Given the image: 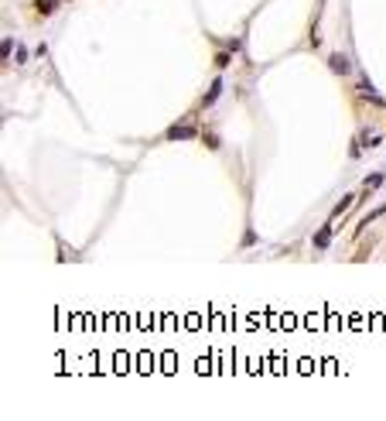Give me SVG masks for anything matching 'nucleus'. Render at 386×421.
I'll use <instances>...</instances> for the list:
<instances>
[{"mask_svg":"<svg viewBox=\"0 0 386 421\" xmlns=\"http://www.w3.org/2000/svg\"><path fill=\"white\" fill-rule=\"evenodd\" d=\"M331 68H335L339 76H345V72H349L352 65H349V58H345V55H331Z\"/></svg>","mask_w":386,"mask_h":421,"instance_id":"obj_5","label":"nucleus"},{"mask_svg":"<svg viewBox=\"0 0 386 421\" xmlns=\"http://www.w3.org/2000/svg\"><path fill=\"white\" fill-rule=\"evenodd\" d=\"M58 4H62V0H38V4H34V11H38V14H41V17H48V14H52V11H55V7H58Z\"/></svg>","mask_w":386,"mask_h":421,"instance_id":"obj_4","label":"nucleus"},{"mask_svg":"<svg viewBox=\"0 0 386 421\" xmlns=\"http://www.w3.org/2000/svg\"><path fill=\"white\" fill-rule=\"evenodd\" d=\"M219 92H222V79H216V82H212V89L205 92V100H202V106H212V103L219 100Z\"/></svg>","mask_w":386,"mask_h":421,"instance_id":"obj_3","label":"nucleus"},{"mask_svg":"<svg viewBox=\"0 0 386 421\" xmlns=\"http://www.w3.org/2000/svg\"><path fill=\"white\" fill-rule=\"evenodd\" d=\"M352 202H355V195H345V199H342V202L335 205V209H331V219H335V216H342V213H345V209H349Z\"/></svg>","mask_w":386,"mask_h":421,"instance_id":"obj_7","label":"nucleus"},{"mask_svg":"<svg viewBox=\"0 0 386 421\" xmlns=\"http://www.w3.org/2000/svg\"><path fill=\"white\" fill-rule=\"evenodd\" d=\"M383 178H386V171H383V175H369V178H366V189H369V192H373V189H379V185H383Z\"/></svg>","mask_w":386,"mask_h":421,"instance_id":"obj_8","label":"nucleus"},{"mask_svg":"<svg viewBox=\"0 0 386 421\" xmlns=\"http://www.w3.org/2000/svg\"><path fill=\"white\" fill-rule=\"evenodd\" d=\"M216 65H219V68L229 65V55H226V52H219V55H216Z\"/></svg>","mask_w":386,"mask_h":421,"instance_id":"obj_9","label":"nucleus"},{"mask_svg":"<svg viewBox=\"0 0 386 421\" xmlns=\"http://www.w3.org/2000/svg\"><path fill=\"white\" fill-rule=\"evenodd\" d=\"M311 243H315V250H328V243H331V223H325V226L315 233V240H311Z\"/></svg>","mask_w":386,"mask_h":421,"instance_id":"obj_1","label":"nucleus"},{"mask_svg":"<svg viewBox=\"0 0 386 421\" xmlns=\"http://www.w3.org/2000/svg\"><path fill=\"white\" fill-rule=\"evenodd\" d=\"M379 216H386V205H379V209H373L369 216H363V223H359V229H366V226H369V223H373V219H379Z\"/></svg>","mask_w":386,"mask_h":421,"instance_id":"obj_6","label":"nucleus"},{"mask_svg":"<svg viewBox=\"0 0 386 421\" xmlns=\"http://www.w3.org/2000/svg\"><path fill=\"white\" fill-rule=\"evenodd\" d=\"M185 137H195V127H171L168 141H185Z\"/></svg>","mask_w":386,"mask_h":421,"instance_id":"obj_2","label":"nucleus"}]
</instances>
